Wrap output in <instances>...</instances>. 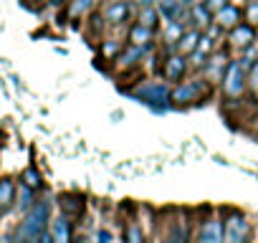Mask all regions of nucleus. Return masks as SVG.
Here are the masks:
<instances>
[{
	"label": "nucleus",
	"instance_id": "f257e3e1",
	"mask_svg": "<svg viewBox=\"0 0 258 243\" xmlns=\"http://www.w3.org/2000/svg\"><path fill=\"white\" fill-rule=\"evenodd\" d=\"M46 220H48V205L46 203H36L28 215L23 218V223L16 230V243H38L43 230H46Z\"/></svg>",
	"mask_w": 258,
	"mask_h": 243
},
{
	"label": "nucleus",
	"instance_id": "f03ea898",
	"mask_svg": "<svg viewBox=\"0 0 258 243\" xmlns=\"http://www.w3.org/2000/svg\"><path fill=\"white\" fill-rule=\"evenodd\" d=\"M245 81H248L245 66H243L240 61L228 64V69H225V74H223V91H225V96H230V99L240 96L243 89H245Z\"/></svg>",
	"mask_w": 258,
	"mask_h": 243
},
{
	"label": "nucleus",
	"instance_id": "7ed1b4c3",
	"mask_svg": "<svg viewBox=\"0 0 258 243\" xmlns=\"http://www.w3.org/2000/svg\"><path fill=\"white\" fill-rule=\"evenodd\" d=\"M223 243H248V220L240 213H233L223 225Z\"/></svg>",
	"mask_w": 258,
	"mask_h": 243
},
{
	"label": "nucleus",
	"instance_id": "20e7f679",
	"mask_svg": "<svg viewBox=\"0 0 258 243\" xmlns=\"http://www.w3.org/2000/svg\"><path fill=\"white\" fill-rule=\"evenodd\" d=\"M205 94H208V84L200 81V79H192V81H185L182 86H177L172 91V99L180 101V104H187V101H195V99H200Z\"/></svg>",
	"mask_w": 258,
	"mask_h": 243
},
{
	"label": "nucleus",
	"instance_id": "39448f33",
	"mask_svg": "<svg viewBox=\"0 0 258 243\" xmlns=\"http://www.w3.org/2000/svg\"><path fill=\"white\" fill-rule=\"evenodd\" d=\"M137 99L147 101V104H157V101H165L167 99V86L160 84V81H150V84H142L137 91H135Z\"/></svg>",
	"mask_w": 258,
	"mask_h": 243
},
{
	"label": "nucleus",
	"instance_id": "423d86ee",
	"mask_svg": "<svg viewBox=\"0 0 258 243\" xmlns=\"http://www.w3.org/2000/svg\"><path fill=\"white\" fill-rule=\"evenodd\" d=\"M198 243H223V223L218 218L205 220L198 233Z\"/></svg>",
	"mask_w": 258,
	"mask_h": 243
},
{
	"label": "nucleus",
	"instance_id": "0eeeda50",
	"mask_svg": "<svg viewBox=\"0 0 258 243\" xmlns=\"http://www.w3.org/2000/svg\"><path fill=\"white\" fill-rule=\"evenodd\" d=\"M253 41H255V31H253L250 23H238V26L230 28V43H233V46L245 48V46H250Z\"/></svg>",
	"mask_w": 258,
	"mask_h": 243
},
{
	"label": "nucleus",
	"instance_id": "6e6552de",
	"mask_svg": "<svg viewBox=\"0 0 258 243\" xmlns=\"http://www.w3.org/2000/svg\"><path fill=\"white\" fill-rule=\"evenodd\" d=\"M160 13L167 23H182L185 18V3L182 0H162L160 3Z\"/></svg>",
	"mask_w": 258,
	"mask_h": 243
},
{
	"label": "nucleus",
	"instance_id": "1a4fd4ad",
	"mask_svg": "<svg viewBox=\"0 0 258 243\" xmlns=\"http://www.w3.org/2000/svg\"><path fill=\"white\" fill-rule=\"evenodd\" d=\"M238 23H240V11L233 8L230 3L223 6L220 11H215V26H220V28H233V26H238Z\"/></svg>",
	"mask_w": 258,
	"mask_h": 243
},
{
	"label": "nucleus",
	"instance_id": "9d476101",
	"mask_svg": "<svg viewBox=\"0 0 258 243\" xmlns=\"http://www.w3.org/2000/svg\"><path fill=\"white\" fill-rule=\"evenodd\" d=\"M51 243H71V225L63 215H58L53 223H51Z\"/></svg>",
	"mask_w": 258,
	"mask_h": 243
},
{
	"label": "nucleus",
	"instance_id": "9b49d317",
	"mask_svg": "<svg viewBox=\"0 0 258 243\" xmlns=\"http://www.w3.org/2000/svg\"><path fill=\"white\" fill-rule=\"evenodd\" d=\"M225 69H228V58H225V53H215V56H210V58L205 61V71H208V76H210L213 81H223Z\"/></svg>",
	"mask_w": 258,
	"mask_h": 243
},
{
	"label": "nucleus",
	"instance_id": "f8f14e48",
	"mask_svg": "<svg viewBox=\"0 0 258 243\" xmlns=\"http://www.w3.org/2000/svg\"><path fill=\"white\" fill-rule=\"evenodd\" d=\"M129 16V6L124 3V0H114V3L106 8V21L109 23H124Z\"/></svg>",
	"mask_w": 258,
	"mask_h": 243
},
{
	"label": "nucleus",
	"instance_id": "ddd939ff",
	"mask_svg": "<svg viewBox=\"0 0 258 243\" xmlns=\"http://www.w3.org/2000/svg\"><path fill=\"white\" fill-rule=\"evenodd\" d=\"M13 198H16V185L13 180H0V210H8L13 205Z\"/></svg>",
	"mask_w": 258,
	"mask_h": 243
},
{
	"label": "nucleus",
	"instance_id": "4468645a",
	"mask_svg": "<svg viewBox=\"0 0 258 243\" xmlns=\"http://www.w3.org/2000/svg\"><path fill=\"white\" fill-rule=\"evenodd\" d=\"M182 74H185V58L182 56H172L167 61V66H165V76L170 81H177V79H182Z\"/></svg>",
	"mask_w": 258,
	"mask_h": 243
},
{
	"label": "nucleus",
	"instance_id": "2eb2a0df",
	"mask_svg": "<svg viewBox=\"0 0 258 243\" xmlns=\"http://www.w3.org/2000/svg\"><path fill=\"white\" fill-rule=\"evenodd\" d=\"M198 41H200V33H198V31H187V33L180 36V43H177V46H180L182 53H192V51L198 48Z\"/></svg>",
	"mask_w": 258,
	"mask_h": 243
},
{
	"label": "nucleus",
	"instance_id": "dca6fc26",
	"mask_svg": "<svg viewBox=\"0 0 258 243\" xmlns=\"http://www.w3.org/2000/svg\"><path fill=\"white\" fill-rule=\"evenodd\" d=\"M190 16H192V18H195V23H198V26H203V28H205V26H210V21H213V18H210L208 6H200V3H192Z\"/></svg>",
	"mask_w": 258,
	"mask_h": 243
},
{
	"label": "nucleus",
	"instance_id": "f3484780",
	"mask_svg": "<svg viewBox=\"0 0 258 243\" xmlns=\"http://www.w3.org/2000/svg\"><path fill=\"white\" fill-rule=\"evenodd\" d=\"M129 38H132V43L135 46H147L150 43V38H152V28H147V26H137L135 31H132V36H129Z\"/></svg>",
	"mask_w": 258,
	"mask_h": 243
},
{
	"label": "nucleus",
	"instance_id": "a211bd4d",
	"mask_svg": "<svg viewBox=\"0 0 258 243\" xmlns=\"http://www.w3.org/2000/svg\"><path fill=\"white\" fill-rule=\"evenodd\" d=\"M245 21L250 26H258V0H250V3L245 6Z\"/></svg>",
	"mask_w": 258,
	"mask_h": 243
},
{
	"label": "nucleus",
	"instance_id": "6ab92c4d",
	"mask_svg": "<svg viewBox=\"0 0 258 243\" xmlns=\"http://www.w3.org/2000/svg\"><path fill=\"white\" fill-rule=\"evenodd\" d=\"M126 243H145V233L140 225H129L126 230Z\"/></svg>",
	"mask_w": 258,
	"mask_h": 243
},
{
	"label": "nucleus",
	"instance_id": "aec40b11",
	"mask_svg": "<svg viewBox=\"0 0 258 243\" xmlns=\"http://www.w3.org/2000/svg\"><path fill=\"white\" fill-rule=\"evenodd\" d=\"M155 18H157V13H155L150 6H145V13L140 16V23L147 26V28H152V26H155Z\"/></svg>",
	"mask_w": 258,
	"mask_h": 243
},
{
	"label": "nucleus",
	"instance_id": "412c9836",
	"mask_svg": "<svg viewBox=\"0 0 258 243\" xmlns=\"http://www.w3.org/2000/svg\"><path fill=\"white\" fill-rule=\"evenodd\" d=\"M170 41H180V36H182V23H170V28H167V33H165Z\"/></svg>",
	"mask_w": 258,
	"mask_h": 243
},
{
	"label": "nucleus",
	"instance_id": "4be33fe9",
	"mask_svg": "<svg viewBox=\"0 0 258 243\" xmlns=\"http://www.w3.org/2000/svg\"><path fill=\"white\" fill-rule=\"evenodd\" d=\"M23 180L28 183V188H38V185H41V177H38L36 170H28V172L23 175Z\"/></svg>",
	"mask_w": 258,
	"mask_h": 243
},
{
	"label": "nucleus",
	"instance_id": "5701e85b",
	"mask_svg": "<svg viewBox=\"0 0 258 243\" xmlns=\"http://www.w3.org/2000/svg\"><path fill=\"white\" fill-rule=\"evenodd\" d=\"M248 84H250L253 89H258V61H253V64H250V71H248Z\"/></svg>",
	"mask_w": 258,
	"mask_h": 243
},
{
	"label": "nucleus",
	"instance_id": "b1692460",
	"mask_svg": "<svg viewBox=\"0 0 258 243\" xmlns=\"http://www.w3.org/2000/svg\"><path fill=\"white\" fill-rule=\"evenodd\" d=\"M205 6H208V11H210V13H215V11H220L223 6H228V0H208Z\"/></svg>",
	"mask_w": 258,
	"mask_h": 243
},
{
	"label": "nucleus",
	"instance_id": "393cba45",
	"mask_svg": "<svg viewBox=\"0 0 258 243\" xmlns=\"http://www.w3.org/2000/svg\"><path fill=\"white\" fill-rule=\"evenodd\" d=\"M96 243H111V233H109V230H99Z\"/></svg>",
	"mask_w": 258,
	"mask_h": 243
},
{
	"label": "nucleus",
	"instance_id": "a878e982",
	"mask_svg": "<svg viewBox=\"0 0 258 243\" xmlns=\"http://www.w3.org/2000/svg\"><path fill=\"white\" fill-rule=\"evenodd\" d=\"M116 48H119V46H116V43H109V46H106V53H109V56H111V53H114V51H116Z\"/></svg>",
	"mask_w": 258,
	"mask_h": 243
},
{
	"label": "nucleus",
	"instance_id": "bb28decb",
	"mask_svg": "<svg viewBox=\"0 0 258 243\" xmlns=\"http://www.w3.org/2000/svg\"><path fill=\"white\" fill-rule=\"evenodd\" d=\"M48 3H53V6H61V3H66V0H48Z\"/></svg>",
	"mask_w": 258,
	"mask_h": 243
},
{
	"label": "nucleus",
	"instance_id": "cd10ccee",
	"mask_svg": "<svg viewBox=\"0 0 258 243\" xmlns=\"http://www.w3.org/2000/svg\"><path fill=\"white\" fill-rule=\"evenodd\" d=\"M140 3H142V6H150V3H152V0H140Z\"/></svg>",
	"mask_w": 258,
	"mask_h": 243
}]
</instances>
